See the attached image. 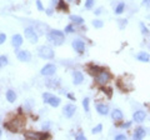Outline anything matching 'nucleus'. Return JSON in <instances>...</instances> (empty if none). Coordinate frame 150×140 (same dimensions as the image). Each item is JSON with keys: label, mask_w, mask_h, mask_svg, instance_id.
<instances>
[{"label": "nucleus", "mask_w": 150, "mask_h": 140, "mask_svg": "<svg viewBox=\"0 0 150 140\" xmlns=\"http://www.w3.org/2000/svg\"><path fill=\"white\" fill-rule=\"evenodd\" d=\"M25 123H26V120L24 116H15V118L10 119L9 121H5L4 123V128L8 129L9 132L18 134L23 132V129L25 127Z\"/></svg>", "instance_id": "1"}, {"label": "nucleus", "mask_w": 150, "mask_h": 140, "mask_svg": "<svg viewBox=\"0 0 150 140\" xmlns=\"http://www.w3.org/2000/svg\"><path fill=\"white\" fill-rule=\"evenodd\" d=\"M94 79H95V83L96 84H99V85L104 86V85H106V84L111 80V74L108 71V70H105L104 68H103L99 73H96L95 75H94Z\"/></svg>", "instance_id": "2"}, {"label": "nucleus", "mask_w": 150, "mask_h": 140, "mask_svg": "<svg viewBox=\"0 0 150 140\" xmlns=\"http://www.w3.org/2000/svg\"><path fill=\"white\" fill-rule=\"evenodd\" d=\"M64 38H65L64 33L60 31V30H55L54 29V30L49 31V34H48V40L50 41V43H53L55 46L62 45L64 43Z\"/></svg>", "instance_id": "3"}, {"label": "nucleus", "mask_w": 150, "mask_h": 140, "mask_svg": "<svg viewBox=\"0 0 150 140\" xmlns=\"http://www.w3.org/2000/svg\"><path fill=\"white\" fill-rule=\"evenodd\" d=\"M24 138L29 139V140H33V139L45 140V139H50L51 135L46 132V130H44V132H25L24 133Z\"/></svg>", "instance_id": "4"}, {"label": "nucleus", "mask_w": 150, "mask_h": 140, "mask_svg": "<svg viewBox=\"0 0 150 140\" xmlns=\"http://www.w3.org/2000/svg\"><path fill=\"white\" fill-rule=\"evenodd\" d=\"M38 55H39L41 59L51 60V59H54L55 53H54V50L51 49L50 46H48V45H41V46H39V49H38Z\"/></svg>", "instance_id": "5"}, {"label": "nucleus", "mask_w": 150, "mask_h": 140, "mask_svg": "<svg viewBox=\"0 0 150 140\" xmlns=\"http://www.w3.org/2000/svg\"><path fill=\"white\" fill-rule=\"evenodd\" d=\"M43 101L45 104H49L53 108H58L62 103V99L59 96H55L54 94H50V93H44L43 94Z\"/></svg>", "instance_id": "6"}, {"label": "nucleus", "mask_w": 150, "mask_h": 140, "mask_svg": "<svg viewBox=\"0 0 150 140\" xmlns=\"http://www.w3.org/2000/svg\"><path fill=\"white\" fill-rule=\"evenodd\" d=\"M24 35H25V38L30 41L31 44H36L38 43V38H39V34L35 31V29L33 26H26L25 29H24Z\"/></svg>", "instance_id": "7"}, {"label": "nucleus", "mask_w": 150, "mask_h": 140, "mask_svg": "<svg viewBox=\"0 0 150 140\" xmlns=\"http://www.w3.org/2000/svg\"><path fill=\"white\" fill-rule=\"evenodd\" d=\"M40 73H41V75H44V76H51L56 73V66L54 64H46L41 68Z\"/></svg>", "instance_id": "8"}, {"label": "nucleus", "mask_w": 150, "mask_h": 140, "mask_svg": "<svg viewBox=\"0 0 150 140\" xmlns=\"http://www.w3.org/2000/svg\"><path fill=\"white\" fill-rule=\"evenodd\" d=\"M75 111H76V106H75L74 104H67L63 108V114L67 116L68 119L73 118L74 114H75Z\"/></svg>", "instance_id": "9"}, {"label": "nucleus", "mask_w": 150, "mask_h": 140, "mask_svg": "<svg viewBox=\"0 0 150 140\" xmlns=\"http://www.w3.org/2000/svg\"><path fill=\"white\" fill-rule=\"evenodd\" d=\"M16 58L19 62H21V63H29L31 60V54H30V51H28V50H21L18 53Z\"/></svg>", "instance_id": "10"}, {"label": "nucleus", "mask_w": 150, "mask_h": 140, "mask_svg": "<svg viewBox=\"0 0 150 140\" xmlns=\"http://www.w3.org/2000/svg\"><path fill=\"white\" fill-rule=\"evenodd\" d=\"M71 46H73V49L76 51V53H79V54H81V53L85 51V43H84L83 40H80V39L74 40L71 43Z\"/></svg>", "instance_id": "11"}, {"label": "nucleus", "mask_w": 150, "mask_h": 140, "mask_svg": "<svg viewBox=\"0 0 150 140\" xmlns=\"http://www.w3.org/2000/svg\"><path fill=\"white\" fill-rule=\"evenodd\" d=\"M145 119H146V113L144 110H137L133 114V120L138 124H142Z\"/></svg>", "instance_id": "12"}, {"label": "nucleus", "mask_w": 150, "mask_h": 140, "mask_svg": "<svg viewBox=\"0 0 150 140\" xmlns=\"http://www.w3.org/2000/svg\"><path fill=\"white\" fill-rule=\"evenodd\" d=\"M71 75H73V83L75 85H80L84 81V74L81 71H79V70H74Z\"/></svg>", "instance_id": "13"}, {"label": "nucleus", "mask_w": 150, "mask_h": 140, "mask_svg": "<svg viewBox=\"0 0 150 140\" xmlns=\"http://www.w3.org/2000/svg\"><path fill=\"white\" fill-rule=\"evenodd\" d=\"M145 135H146V130H145V128L143 127H139L134 130V134H133V138L135 140H142L143 138H145Z\"/></svg>", "instance_id": "14"}, {"label": "nucleus", "mask_w": 150, "mask_h": 140, "mask_svg": "<svg viewBox=\"0 0 150 140\" xmlns=\"http://www.w3.org/2000/svg\"><path fill=\"white\" fill-rule=\"evenodd\" d=\"M23 41H24V39H23V36H21L20 34L13 35V38H11V44H13V46H14L15 49L20 48V46L23 45Z\"/></svg>", "instance_id": "15"}, {"label": "nucleus", "mask_w": 150, "mask_h": 140, "mask_svg": "<svg viewBox=\"0 0 150 140\" xmlns=\"http://www.w3.org/2000/svg\"><path fill=\"white\" fill-rule=\"evenodd\" d=\"M95 109L98 111V114H100L103 116H105L109 114V106L105 105V104H103V103H99V104H96L95 106Z\"/></svg>", "instance_id": "16"}, {"label": "nucleus", "mask_w": 150, "mask_h": 140, "mask_svg": "<svg viewBox=\"0 0 150 140\" xmlns=\"http://www.w3.org/2000/svg\"><path fill=\"white\" fill-rule=\"evenodd\" d=\"M111 119L114 121H123L124 120V114L120 109H114L111 111Z\"/></svg>", "instance_id": "17"}, {"label": "nucleus", "mask_w": 150, "mask_h": 140, "mask_svg": "<svg viewBox=\"0 0 150 140\" xmlns=\"http://www.w3.org/2000/svg\"><path fill=\"white\" fill-rule=\"evenodd\" d=\"M135 59L139 60V62H142V63H149L150 62V54L146 53V51H140V53L137 54Z\"/></svg>", "instance_id": "18"}, {"label": "nucleus", "mask_w": 150, "mask_h": 140, "mask_svg": "<svg viewBox=\"0 0 150 140\" xmlns=\"http://www.w3.org/2000/svg\"><path fill=\"white\" fill-rule=\"evenodd\" d=\"M56 10H59V11H64V13H68L69 11V5H68V3L65 1V0H59L58 4H56V6H55Z\"/></svg>", "instance_id": "19"}, {"label": "nucleus", "mask_w": 150, "mask_h": 140, "mask_svg": "<svg viewBox=\"0 0 150 140\" xmlns=\"http://www.w3.org/2000/svg\"><path fill=\"white\" fill-rule=\"evenodd\" d=\"M125 8H126V4L124 1H120L116 4V6L114 9V13L116 14V15H120V14H123L125 11Z\"/></svg>", "instance_id": "20"}, {"label": "nucleus", "mask_w": 150, "mask_h": 140, "mask_svg": "<svg viewBox=\"0 0 150 140\" xmlns=\"http://www.w3.org/2000/svg\"><path fill=\"white\" fill-rule=\"evenodd\" d=\"M5 95H6V100L9 103H15V100H16V93L14 91L13 89H8Z\"/></svg>", "instance_id": "21"}, {"label": "nucleus", "mask_w": 150, "mask_h": 140, "mask_svg": "<svg viewBox=\"0 0 150 140\" xmlns=\"http://www.w3.org/2000/svg\"><path fill=\"white\" fill-rule=\"evenodd\" d=\"M69 19L71 20V23H74L75 25H81V24H84V19H83L81 16H79V15H70Z\"/></svg>", "instance_id": "22"}, {"label": "nucleus", "mask_w": 150, "mask_h": 140, "mask_svg": "<svg viewBox=\"0 0 150 140\" xmlns=\"http://www.w3.org/2000/svg\"><path fill=\"white\" fill-rule=\"evenodd\" d=\"M59 85H60V80L59 79H50V80H48L46 81V86H49V88H51V89H55V88H59Z\"/></svg>", "instance_id": "23"}, {"label": "nucleus", "mask_w": 150, "mask_h": 140, "mask_svg": "<svg viewBox=\"0 0 150 140\" xmlns=\"http://www.w3.org/2000/svg\"><path fill=\"white\" fill-rule=\"evenodd\" d=\"M103 68H100V66H98V65H94V64H91V65H89V66H88V71L89 73H90L91 74V75L94 76V75H95V74L96 73H99L100 71V70H101Z\"/></svg>", "instance_id": "24"}, {"label": "nucleus", "mask_w": 150, "mask_h": 140, "mask_svg": "<svg viewBox=\"0 0 150 140\" xmlns=\"http://www.w3.org/2000/svg\"><path fill=\"white\" fill-rule=\"evenodd\" d=\"M100 93H103L108 99H110L111 95H112V89L111 88H100Z\"/></svg>", "instance_id": "25"}, {"label": "nucleus", "mask_w": 150, "mask_h": 140, "mask_svg": "<svg viewBox=\"0 0 150 140\" xmlns=\"http://www.w3.org/2000/svg\"><path fill=\"white\" fill-rule=\"evenodd\" d=\"M91 24H93V26L95 28V29H101V28L104 26V21L100 20V19H94Z\"/></svg>", "instance_id": "26"}, {"label": "nucleus", "mask_w": 150, "mask_h": 140, "mask_svg": "<svg viewBox=\"0 0 150 140\" xmlns=\"http://www.w3.org/2000/svg\"><path fill=\"white\" fill-rule=\"evenodd\" d=\"M83 108H84V110L88 111L90 110V99L89 98H84V100H83Z\"/></svg>", "instance_id": "27"}, {"label": "nucleus", "mask_w": 150, "mask_h": 140, "mask_svg": "<svg viewBox=\"0 0 150 140\" xmlns=\"http://www.w3.org/2000/svg\"><path fill=\"white\" fill-rule=\"evenodd\" d=\"M139 26H140V31H142V34H143V35H146V36H149V35H150V31H149L148 28L145 26L144 23H140Z\"/></svg>", "instance_id": "28"}, {"label": "nucleus", "mask_w": 150, "mask_h": 140, "mask_svg": "<svg viewBox=\"0 0 150 140\" xmlns=\"http://www.w3.org/2000/svg\"><path fill=\"white\" fill-rule=\"evenodd\" d=\"M8 63H9V60H8V57H6V55H1V57H0V68L6 66Z\"/></svg>", "instance_id": "29"}, {"label": "nucleus", "mask_w": 150, "mask_h": 140, "mask_svg": "<svg viewBox=\"0 0 150 140\" xmlns=\"http://www.w3.org/2000/svg\"><path fill=\"white\" fill-rule=\"evenodd\" d=\"M65 34H71V33H75V26L73 24H68L67 26H65Z\"/></svg>", "instance_id": "30"}, {"label": "nucleus", "mask_w": 150, "mask_h": 140, "mask_svg": "<svg viewBox=\"0 0 150 140\" xmlns=\"http://www.w3.org/2000/svg\"><path fill=\"white\" fill-rule=\"evenodd\" d=\"M118 24H119V29H125V26L128 25V19H119L118 20Z\"/></svg>", "instance_id": "31"}, {"label": "nucleus", "mask_w": 150, "mask_h": 140, "mask_svg": "<svg viewBox=\"0 0 150 140\" xmlns=\"http://www.w3.org/2000/svg\"><path fill=\"white\" fill-rule=\"evenodd\" d=\"M94 5H95V0H85V9H88V10L93 9Z\"/></svg>", "instance_id": "32"}, {"label": "nucleus", "mask_w": 150, "mask_h": 140, "mask_svg": "<svg viewBox=\"0 0 150 140\" xmlns=\"http://www.w3.org/2000/svg\"><path fill=\"white\" fill-rule=\"evenodd\" d=\"M101 130H103V125H101V124H98L96 127L93 128L91 133H93V134H99V133H101Z\"/></svg>", "instance_id": "33"}, {"label": "nucleus", "mask_w": 150, "mask_h": 140, "mask_svg": "<svg viewBox=\"0 0 150 140\" xmlns=\"http://www.w3.org/2000/svg\"><path fill=\"white\" fill-rule=\"evenodd\" d=\"M35 4H36V8H38V10L39 11H44L45 10V8L43 5V3H41V0H36Z\"/></svg>", "instance_id": "34"}, {"label": "nucleus", "mask_w": 150, "mask_h": 140, "mask_svg": "<svg viewBox=\"0 0 150 140\" xmlns=\"http://www.w3.org/2000/svg\"><path fill=\"white\" fill-rule=\"evenodd\" d=\"M6 41V34H4V33H0V45L4 44Z\"/></svg>", "instance_id": "35"}, {"label": "nucleus", "mask_w": 150, "mask_h": 140, "mask_svg": "<svg viewBox=\"0 0 150 140\" xmlns=\"http://www.w3.org/2000/svg\"><path fill=\"white\" fill-rule=\"evenodd\" d=\"M75 139H78V140H85V135H84L83 133H78L76 135H75Z\"/></svg>", "instance_id": "36"}, {"label": "nucleus", "mask_w": 150, "mask_h": 140, "mask_svg": "<svg viewBox=\"0 0 150 140\" xmlns=\"http://www.w3.org/2000/svg\"><path fill=\"white\" fill-rule=\"evenodd\" d=\"M142 4L143 6H145V9H150V0H143Z\"/></svg>", "instance_id": "37"}, {"label": "nucleus", "mask_w": 150, "mask_h": 140, "mask_svg": "<svg viewBox=\"0 0 150 140\" xmlns=\"http://www.w3.org/2000/svg\"><path fill=\"white\" fill-rule=\"evenodd\" d=\"M115 140H126V135H124V134L115 135Z\"/></svg>", "instance_id": "38"}, {"label": "nucleus", "mask_w": 150, "mask_h": 140, "mask_svg": "<svg viewBox=\"0 0 150 140\" xmlns=\"http://www.w3.org/2000/svg\"><path fill=\"white\" fill-rule=\"evenodd\" d=\"M45 11H46V14H48V15H53V13H54V6L50 5V8L45 9Z\"/></svg>", "instance_id": "39"}, {"label": "nucleus", "mask_w": 150, "mask_h": 140, "mask_svg": "<svg viewBox=\"0 0 150 140\" xmlns=\"http://www.w3.org/2000/svg\"><path fill=\"white\" fill-rule=\"evenodd\" d=\"M130 127H131V121H126V123H124L123 125H121L123 129H129Z\"/></svg>", "instance_id": "40"}, {"label": "nucleus", "mask_w": 150, "mask_h": 140, "mask_svg": "<svg viewBox=\"0 0 150 140\" xmlns=\"http://www.w3.org/2000/svg\"><path fill=\"white\" fill-rule=\"evenodd\" d=\"M67 96L69 98L70 100H75V96H74V95L71 94V93H68V94H67Z\"/></svg>", "instance_id": "41"}, {"label": "nucleus", "mask_w": 150, "mask_h": 140, "mask_svg": "<svg viewBox=\"0 0 150 140\" xmlns=\"http://www.w3.org/2000/svg\"><path fill=\"white\" fill-rule=\"evenodd\" d=\"M58 1H59V0H50V5L51 6H56V4H58Z\"/></svg>", "instance_id": "42"}, {"label": "nucleus", "mask_w": 150, "mask_h": 140, "mask_svg": "<svg viewBox=\"0 0 150 140\" xmlns=\"http://www.w3.org/2000/svg\"><path fill=\"white\" fill-rule=\"evenodd\" d=\"M101 11H103V8H99L98 10L95 11V15H99V14H101Z\"/></svg>", "instance_id": "43"}, {"label": "nucleus", "mask_w": 150, "mask_h": 140, "mask_svg": "<svg viewBox=\"0 0 150 140\" xmlns=\"http://www.w3.org/2000/svg\"><path fill=\"white\" fill-rule=\"evenodd\" d=\"M1 135H3V132H1V129H0V138H1Z\"/></svg>", "instance_id": "44"}, {"label": "nucleus", "mask_w": 150, "mask_h": 140, "mask_svg": "<svg viewBox=\"0 0 150 140\" xmlns=\"http://www.w3.org/2000/svg\"><path fill=\"white\" fill-rule=\"evenodd\" d=\"M68 1H75V0H68Z\"/></svg>", "instance_id": "45"}, {"label": "nucleus", "mask_w": 150, "mask_h": 140, "mask_svg": "<svg viewBox=\"0 0 150 140\" xmlns=\"http://www.w3.org/2000/svg\"><path fill=\"white\" fill-rule=\"evenodd\" d=\"M0 123H1V116H0Z\"/></svg>", "instance_id": "46"}]
</instances>
